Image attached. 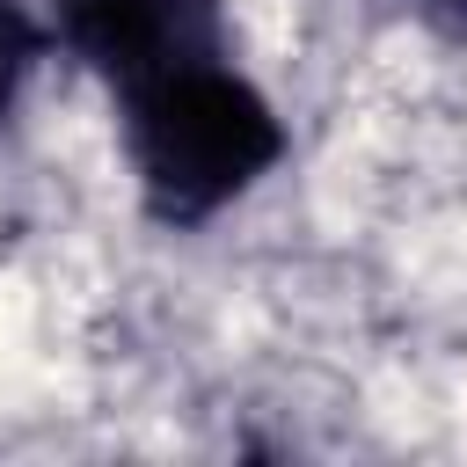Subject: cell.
<instances>
[{
    "mask_svg": "<svg viewBox=\"0 0 467 467\" xmlns=\"http://www.w3.org/2000/svg\"><path fill=\"white\" fill-rule=\"evenodd\" d=\"M109 109H117L131 197L168 234L212 226L292 153V131L277 102L255 88V73L241 66V51L153 73L109 95Z\"/></svg>",
    "mask_w": 467,
    "mask_h": 467,
    "instance_id": "obj_1",
    "label": "cell"
},
{
    "mask_svg": "<svg viewBox=\"0 0 467 467\" xmlns=\"http://www.w3.org/2000/svg\"><path fill=\"white\" fill-rule=\"evenodd\" d=\"M44 22H51V44L88 80H102V95L241 51L226 0H44Z\"/></svg>",
    "mask_w": 467,
    "mask_h": 467,
    "instance_id": "obj_2",
    "label": "cell"
},
{
    "mask_svg": "<svg viewBox=\"0 0 467 467\" xmlns=\"http://www.w3.org/2000/svg\"><path fill=\"white\" fill-rule=\"evenodd\" d=\"M51 51L58 44H51V22H44V0H0V131L22 109V95H29V80Z\"/></svg>",
    "mask_w": 467,
    "mask_h": 467,
    "instance_id": "obj_3",
    "label": "cell"
},
{
    "mask_svg": "<svg viewBox=\"0 0 467 467\" xmlns=\"http://www.w3.org/2000/svg\"><path fill=\"white\" fill-rule=\"evenodd\" d=\"M394 15H409L423 36H438V44L467 51V0H394Z\"/></svg>",
    "mask_w": 467,
    "mask_h": 467,
    "instance_id": "obj_4",
    "label": "cell"
}]
</instances>
